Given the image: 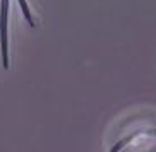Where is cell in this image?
Listing matches in <instances>:
<instances>
[{"label":"cell","mask_w":156,"mask_h":152,"mask_svg":"<svg viewBox=\"0 0 156 152\" xmlns=\"http://www.w3.org/2000/svg\"><path fill=\"white\" fill-rule=\"evenodd\" d=\"M9 0L0 2V51H2V67L9 69V41H7V22H9Z\"/></svg>","instance_id":"1"},{"label":"cell","mask_w":156,"mask_h":152,"mask_svg":"<svg viewBox=\"0 0 156 152\" xmlns=\"http://www.w3.org/2000/svg\"><path fill=\"white\" fill-rule=\"evenodd\" d=\"M19 5H21V10H23L26 21L29 22V26H34V21H33V17H31V12H29V9H28V4H26L24 0H19Z\"/></svg>","instance_id":"2"}]
</instances>
